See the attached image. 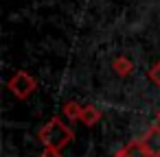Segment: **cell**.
Here are the masks:
<instances>
[{"label":"cell","mask_w":160,"mask_h":157,"mask_svg":"<svg viewBox=\"0 0 160 157\" xmlns=\"http://www.w3.org/2000/svg\"><path fill=\"white\" fill-rule=\"evenodd\" d=\"M40 140H42L46 146L59 150L62 146H66V144L72 140V131H70L59 118H53L46 127H42V131H40Z\"/></svg>","instance_id":"obj_1"},{"label":"cell","mask_w":160,"mask_h":157,"mask_svg":"<svg viewBox=\"0 0 160 157\" xmlns=\"http://www.w3.org/2000/svg\"><path fill=\"white\" fill-rule=\"evenodd\" d=\"M9 87H11V92H13V94H18L20 98H27V96L33 92L35 83H33V79H31L29 74H24V72H18V74L11 79Z\"/></svg>","instance_id":"obj_2"},{"label":"cell","mask_w":160,"mask_h":157,"mask_svg":"<svg viewBox=\"0 0 160 157\" xmlns=\"http://www.w3.org/2000/svg\"><path fill=\"white\" fill-rule=\"evenodd\" d=\"M140 142H142L149 157H160V127L147 129V133L140 137Z\"/></svg>","instance_id":"obj_3"},{"label":"cell","mask_w":160,"mask_h":157,"mask_svg":"<svg viewBox=\"0 0 160 157\" xmlns=\"http://www.w3.org/2000/svg\"><path fill=\"white\" fill-rule=\"evenodd\" d=\"M116 157H149V155H147L142 142L138 140V142H132V144H127L125 148H121V150L116 153Z\"/></svg>","instance_id":"obj_4"},{"label":"cell","mask_w":160,"mask_h":157,"mask_svg":"<svg viewBox=\"0 0 160 157\" xmlns=\"http://www.w3.org/2000/svg\"><path fill=\"white\" fill-rule=\"evenodd\" d=\"M79 118L86 122V124H94L97 120H99V111L92 107V105H88L86 109H81V113H79Z\"/></svg>","instance_id":"obj_5"},{"label":"cell","mask_w":160,"mask_h":157,"mask_svg":"<svg viewBox=\"0 0 160 157\" xmlns=\"http://www.w3.org/2000/svg\"><path fill=\"white\" fill-rule=\"evenodd\" d=\"M42 157H59V150H57V148H51V146H46V150L42 153Z\"/></svg>","instance_id":"obj_6"},{"label":"cell","mask_w":160,"mask_h":157,"mask_svg":"<svg viewBox=\"0 0 160 157\" xmlns=\"http://www.w3.org/2000/svg\"><path fill=\"white\" fill-rule=\"evenodd\" d=\"M151 79L160 85V63H156V66H153V70H151Z\"/></svg>","instance_id":"obj_7"},{"label":"cell","mask_w":160,"mask_h":157,"mask_svg":"<svg viewBox=\"0 0 160 157\" xmlns=\"http://www.w3.org/2000/svg\"><path fill=\"white\" fill-rule=\"evenodd\" d=\"M158 122H160V113H158Z\"/></svg>","instance_id":"obj_8"}]
</instances>
